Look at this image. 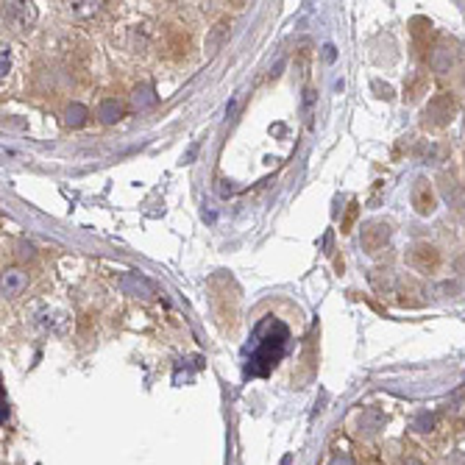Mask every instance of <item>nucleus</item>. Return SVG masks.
<instances>
[{
  "label": "nucleus",
  "instance_id": "nucleus-2",
  "mask_svg": "<svg viewBox=\"0 0 465 465\" xmlns=\"http://www.w3.org/2000/svg\"><path fill=\"white\" fill-rule=\"evenodd\" d=\"M454 115H457V101L448 92H440L426 103V109L421 115V123H423V128H443V126L451 123Z\"/></svg>",
  "mask_w": 465,
  "mask_h": 465
},
{
  "label": "nucleus",
  "instance_id": "nucleus-8",
  "mask_svg": "<svg viewBox=\"0 0 465 465\" xmlns=\"http://www.w3.org/2000/svg\"><path fill=\"white\" fill-rule=\"evenodd\" d=\"M23 282H26L23 273H9L6 282H3V293H6V296H15V293L23 287Z\"/></svg>",
  "mask_w": 465,
  "mask_h": 465
},
{
  "label": "nucleus",
  "instance_id": "nucleus-1",
  "mask_svg": "<svg viewBox=\"0 0 465 465\" xmlns=\"http://www.w3.org/2000/svg\"><path fill=\"white\" fill-rule=\"evenodd\" d=\"M273 329H276V323H273ZM273 329H271V335L262 340V346L257 348V354L251 357V371L254 373H268L271 371V365H276L279 360H282V354H285V343H287V329L279 335V337H273Z\"/></svg>",
  "mask_w": 465,
  "mask_h": 465
},
{
  "label": "nucleus",
  "instance_id": "nucleus-4",
  "mask_svg": "<svg viewBox=\"0 0 465 465\" xmlns=\"http://www.w3.org/2000/svg\"><path fill=\"white\" fill-rule=\"evenodd\" d=\"M390 235H393V228L387 220H368L362 226V235H360V243L368 254H376L379 248H384L390 243Z\"/></svg>",
  "mask_w": 465,
  "mask_h": 465
},
{
  "label": "nucleus",
  "instance_id": "nucleus-7",
  "mask_svg": "<svg viewBox=\"0 0 465 465\" xmlns=\"http://www.w3.org/2000/svg\"><path fill=\"white\" fill-rule=\"evenodd\" d=\"M357 212H360V203H357V201H351V203H348V212H346V217H343V223H340V231H343V235H348V231L354 228Z\"/></svg>",
  "mask_w": 465,
  "mask_h": 465
},
{
  "label": "nucleus",
  "instance_id": "nucleus-6",
  "mask_svg": "<svg viewBox=\"0 0 465 465\" xmlns=\"http://www.w3.org/2000/svg\"><path fill=\"white\" fill-rule=\"evenodd\" d=\"M426 84H429V78H426V73H415L407 84H404V101L407 103H412V101H418L423 92H426Z\"/></svg>",
  "mask_w": 465,
  "mask_h": 465
},
{
  "label": "nucleus",
  "instance_id": "nucleus-9",
  "mask_svg": "<svg viewBox=\"0 0 465 465\" xmlns=\"http://www.w3.org/2000/svg\"><path fill=\"white\" fill-rule=\"evenodd\" d=\"M101 115H103V120H106V123H112V120H117V117H120V106H117L115 101H106V103L101 106Z\"/></svg>",
  "mask_w": 465,
  "mask_h": 465
},
{
  "label": "nucleus",
  "instance_id": "nucleus-10",
  "mask_svg": "<svg viewBox=\"0 0 465 465\" xmlns=\"http://www.w3.org/2000/svg\"><path fill=\"white\" fill-rule=\"evenodd\" d=\"M404 465H421V462H418V459H407Z\"/></svg>",
  "mask_w": 465,
  "mask_h": 465
},
{
  "label": "nucleus",
  "instance_id": "nucleus-3",
  "mask_svg": "<svg viewBox=\"0 0 465 465\" xmlns=\"http://www.w3.org/2000/svg\"><path fill=\"white\" fill-rule=\"evenodd\" d=\"M407 262H409V268L418 271V273H437L443 257H440V251H437L434 246H429V243H418V246L409 248Z\"/></svg>",
  "mask_w": 465,
  "mask_h": 465
},
{
  "label": "nucleus",
  "instance_id": "nucleus-5",
  "mask_svg": "<svg viewBox=\"0 0 465 465\" xmlns=\"http://www.w3.org/2000/svg\"><path fill=\"white\" fill-rule=\"evenodd\" d=\"M409 198H412V206L418 214H432L437 209V195H434V187L429 178H415Z\"/></svg>",
  "mask_w": 465,
  "mask_h": 465
}]
</instances>
